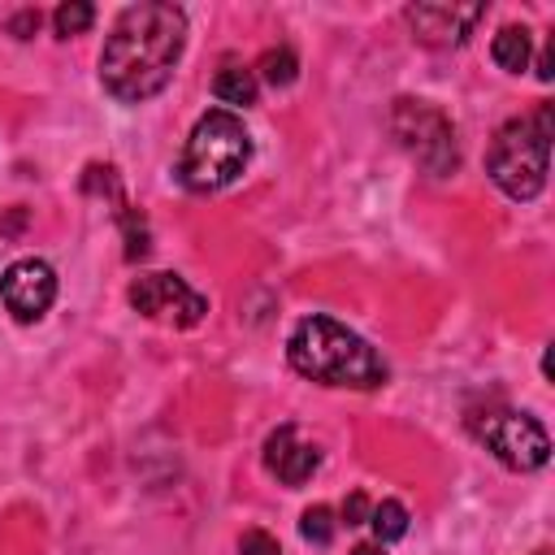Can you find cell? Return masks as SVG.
<instances>
[{
	"label": "cell",
	"mask_w": 555,
	"mask_h": 555,
	"mask_svg": "<svg viewBox=\"0 0 555 555\" xmlns=\"http://www.w3.org/2000/svg\"><path fill=\"white\" fill-rule=\"evenodd\" d=\"M186 48V13L178 4L143 0L117 13L100 48V82L121 104H143L173 78Z\"/></svg>",
	"instance_id": "1"
},
{
	"label": "cell",
	"mask_w": 555,
	"mask_h": 555,
	"mask_svg": "<svg viewBox=\"0 0 555 555\" xmlns=\"http://www.w3.org/2000/svg\"><path fill=\"white\" fill-rule=\"evenodd\" d=\"M286 360L299 377L334 390H377L390 377L373 343L334 317H304L286 338Z\"/></svg>",
	"instance_id": "2"
},
{
	"label": "cell",
	"mask_w": 555,
	"mask_h": 555,
	"mask_svg": "<svg viewBox=\"0 0 555 555\" xmlns=\"http://www.w3.org/2000/svg\"><path fill=\"white\" fill-rule=\"evenodd\" d=\"M251 160V134L243 126V117H234L230 108H208L191 134L186 147L178 156V178L186 191H221L230 186Z\"/></svg>",
	"instance_id": "3"
},
{
	"label": "cell",
	"mask_w": 555,
	"mask_h": 555,
	"mask_svg": "<svg viewBox=\"0 0 555 555\" xmlns=\"http://www.w3.org/2000/svg\"><path fill=\"white\" fill-rule=\"evenodd\" d=\"M551 156V104H538L529 117H512L494 130L486 147V173L507 199H533L546 186Z\"/></svg>",
	"instance_id": "4"
},
{
	"label": "cell",
	"mask_w": 555,
	"mask_h": 555,
	"mask_svg": "<svg viewBox=\"0 0 555 555\" xmlns=\"http://www.w3.org/2000/svg\"><path fill=\"white\" fill-rule=\"evenodd\" d=\"M473 438L512 473H538L551 460V438L538 416L512 408H486L468 416Z\"/></svg>",
	"instance_id": "5"
},
{
	"label": "cell",
	"mask_w": 555,
	"mask_h": 555,
	"mask_svg": "<svg viewBox=\"0 0 555 555\" xmlns=\"http://www.w3.org/2000/svg\"><path fill=\"white\" fill-rule=\"evenodd\" d=\"M390 130L399 139V147L434 178H447L455 165H460V152H455V130L451 121L425 104V100H395L390 108Z\"/></svg>",
	"instance_id": "6"
},
{
	"label": "cell",
	"mask_w": 555,
	"mask_h": 555,
	"mask_svg": "<svg viewBox=\"0 0 555 555\" xmlns=\"http://www.w3.org/2000/svg\"><path fill=\"white\" fill-rule=\"evenodd\" d=\"M130 308L156 325H169V330H191L204 321L208 312V299L199 291H191L178 273H139L126 291Z\"/></svg>",
	"instance_id": "7"
},
{
	"label": "cell",
	"mask_w": 555,
	"mask_h": 555,
	"mask_svg": "<svg viewBox=\"0 0 555 555\" xmlns=\"http://www.w3.org/2000/svg\"><path fill=\"white\" fill-rule=\"evenodd\" d=\"M0 299H4V308L22 325L39 321L52 308V299H56V273H52V264L48 260H35V256L13 260L4 269V278H0Z\"/></svg>",
	"instance_id": "8"
},
{
	"label": "cell",
	"mask_w": 555,
	"mask_h": 555,
	"mask_svg": "<svg viewBox=\"0 0 555 555\" xmlns=\"http://www.w3.org/2000/svg\"><path fill=\"white\" fill-rule=\"evenodd\" d=\"M486 17V4H408L403 22L412 26L416 43L425 48H455L473 35V26Z\"/></svg>",
	"instance_id": "9"
},
{
	"label": "cell",
	"mask_w": 555,
	"mask_h": 555,
	"mask_svg": "<svg viewBox=\"0 0 555 555\" xmlns=\"http://www.w3.org/2000/svg\"><path fill=\"white\" fill-rule=\"evenodd\" d=\"M264 468L282 486H304L321 468V451H317V442H304L295 425H278L264 438Z\"/></svg>",
	"instance_id": "10"
},
{
	"label": "cell",
	"mask_w": 555,
	"mask_h": 555,
	"mask_svg": "<svg viewBox=\"0 0 555 555\" xmlns=\"http://www.w3.org/2000/svg\"><path fill=\"white\" fill-rule=\"evenodd\" d=\"M256 91H260V82H256V74L247 65H221L217 78H212V95L221 104H230V108L256 104Z\"/></svg>",
	"instance_id": "11"
},
{
	"label": "cell",
	"mask_w": 555,
	"mask_h": 555,
	"mask_svg": "<svg viewBox=\"0 0 555 555\" xmlns=\"http://www.w3.org/2000/svg\"><path fill=\"white\" fill-rule=\"evenodd\" d=\"M490 56L507 74L529 69V30L525 26H499V35L490 39Z\"/></svg>",
	"instance_id": "12"
},
{
	"label": "cell",
	"mask_w": 555,
	"mask_h": 555,
	"mask_svg": "<svg viewBox=\"0 0 555 555\" xmlns=\"http://www.w3.org/2000/svg\"><path fill=\"white\" fill-rule=\"evenodd\" d=\"M364 525H373V533H377L382 546H386V542H399V538L408 533V507H403L399 499H382V503L369 507V520H364Z\"/></svg>",
	"instance_id": "13"
},
{
	"label": "cell",
	"mask_w": 555,
	"mask_h": 555,
	"mask_svg": "<svg viewBox=\"0 0 555 555\" xmlns=\"http://www.w3.org/2000/svg\"><path fill=\"white\" fill-rule=\"evenodd\" d=\"M251 74H256V78H264L269 87H291V82H295V74H299V61H295V52H291V48H264Z\"/></svg>",
	"instance_id": "14"
},
{
	"label": "cell",
	"mask_w": 555,
	"mask_h": 555,
	"mask_svg": "<svg viewBox=\"0 0 555 555\" xmlns=\"http://www.w3.org/2000/svg\"><path fill=\"white\" fill-rule=\"evenodd\" d=\"M334 529H338V520H334V512H330L325 503L304 507V516H299V533H304V542H312V546H330V542H334Z\"/></svg>",
	"instance_id": "15"
},
{
	"label": "cell",
	"mask_w": 555,
	"mask_h": 555,
	"mask_svg": "<svg viewBox=\"0 0 555 555\" xmlns=\"http://www.w3.org/2000/svg\"><path fill=\"white\" fill-rule=\"evenodd\" d=\"M91 22H95V9H91L87 0H69V4H61V9L52 13V26H56V35H61V39L82 35Z\"/></svg>",
	"instance_id": "16"
},
{
	"label": "cell",
	"mask_w": 555,
	"mask_h": 555,
	"mask_svg": "<svg viewBox=\"0 0 555 555\" xmlns=\"http://www.w3.org/2000/svg\"><path fill=\"white\" fill-rule=\"evenodd\" d=\"M238 555H282V546H278L273 533H264V529H247V533L238 538Z\"/></svg>",
	"instance_id": "17"
},
{
	"label": "cell",
	"mask_w": 555,
	"mask_h": 555,
	"mask_svg": "<svg viewBox=\"0 0 555 555\" xmlns=\"http://www.w3.org/2000/svg\"><path fill=\"white\" fill-rule=\"evenodd\" d=\"M343 520H347V525H364V520H369V499H364V490L347 494V503H343Z\"/></svg>",
	"instance_id": "18"
},
{
	"label": "cell",
	"mask_w": 555,
	"mask_h": 555,
	"mask_svg": "<svg viewBox=\"0 0 555 555\" xmlns=\"http://www.w3.org/2000/svg\"><path fill=\"white\" fill-rule=\"evenodd\" d=\"M9 30H13L17 39H30V35L39 30V13H35V9H26V13H17V17L9 22Z\"/></svg>",
	"instance_id": "19"
},
{
	"label": "cell",
	"mask_w": 555,
	"mask_h": 555,
	"mask_svg": "<svg viewBox=\"0 0 555 555\" xmlns=\"http://www.w3.org/2000/svg\"><path fill=\"white\" fill-rule=\"evenodd\" d=\"M351 555H386V546H382V542H360Z\"/></svg>",
	"instance_id": "20"
},
{
	"label": "cell",
	"mask_w": 555,
	"mask_h": 555,
	"mask_svg": "<svg viewBox=\"0 0 555 555\" xmlns=\"http://www.w3.org/2000/svg\"><path fill=\"white\" fill-rule=\"evenodd\" d=\"M538 555H551V551H538Z\"/></svg>",
	"instance_id": "21"
}]
</instances>
